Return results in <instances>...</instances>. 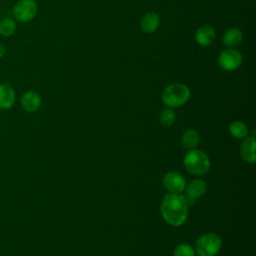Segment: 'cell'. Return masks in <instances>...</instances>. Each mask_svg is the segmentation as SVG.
Wrapping results in <instances>:
<instances>
[{
  "mask_svg": "<svg viewBox=\"0 0 256 256\" xmlns=\"http://www.w3.org/2000/svg\"><path fill=\"white\" fill-rule=\"evenodd\" d=\"M174 256H195V250L189 244L181 243L175 247Z\"/></svg>",
  "mask_w": 256,
  "mask_h": 256,
  "instance_id": "d6986e66",
  "label": "cell"
},
{
  "mask_svg": "<svg viewBox=\"0 0 256 256\" xmlns=\"http://www.w3.org/2000/svg\"><path fill=\"white\" fill-rule=\"evenodd\" d=\"M190 98V90L183 83H172L162 92V101L169 108L184 105Z\"/></svg>",
  "mask_w": 256,
  "mask_h": 256,
  "instance_id": "7a4b0ae2",
  "label": "cell"
},
{
  "mask_svg": "<svg viewBox=\"0 0 256 256\" xmlns=\"http://www.w3.org/2000/svg\"><path fill=\"white\" fill-rule=\"evenodd\" d=\"M16 101V93L8 83H0V109L8 110Z\"/></svg>",
  "mask_w": 256,
  "mask_h": 256,
  "instance_id": "30bf717a",
  "label": "cell"
},
{
  "mask_svg": "<svg viewBox=\"0 0 256 256\" xmlns=\"http://www.w3.org/2000/svg\"><path fill=\"white\" fill-rule=\"evenodd\" d=\"M207 190V184L205 181L201 179H194L188 184H186L184 192L185 199L187 200L189 205H193L196 203L197 199L202 197Z\"/></svg>",
  "mask_w": 256,
  "mask_h": 256,
  "instance_id": "52a82bcc",
  "label": "cell"
},
{
  "mask_svg": "<svg viewBox=\"0 0 256 256\" xmlns=\"http://www.w3.org/2000/svg\"><path fill=\"white\" fill-rule=\"evenodd\" d=\"M200 135L194 129H188L182 135V145L184 148L191 150L195 149V147L199 144Z\"/></svg>",
  "mask_w": 256,
  "mask_h": 256,
  "instance_id": "9a60e30c",
  "label": "cell"
},
{
  "mask_svg": "<svg viewBox=\"0 0 256 256\" xmlns=\"http://www.w3.org/2000/svg\"><path fill=\"white\" fill-rule=\"evenodd\" d=\"M38 12V4L35 0H18L13 8V18L21 23H28L33 20Z\"/></svg>",
  "mask_w": 256,
  "mask_h": 256,
  "instance_id": "5b68a950",
  "label": "cell"
},
{
  "mask_svg": "<svg viewBox=\"0 0 256 256\" xmlns=\"http://www.w3.org/2000/svg\"><path fill=\"white\" fill-rule=\"evenodd\" d=\"M255 138L254 137H245L240 145V155L242 159L248 163H254L256 161L255 154Z\"/></svg>",
  "mask_w": 256,
  "mask_h": 256,
  "instance_id": "4fadbf2b",
  "label": "cell"
},
{
  "mask_svg": "<svg viewBox=\"0 0 256 256\" xmlns=\"http://www.w3.org/2000/svg\"><path fill=\"white\" fill-rule=\"evenodd\" d=\"M184 166L186 170L194 175H204L210 169V159L201 150L191 149L184 156Z\"/></svg>",
  "mask_w": 256,
  "mask_h": 256,
  "instance_id": "3957f363",
  "label": "cell"
},
{
  "mask_svg": "<svg viewBox=\"0 0 256 256\" xmlns=\"http://www.w3.org/2000/svg\"><path fill=\"white\" fill-rule=\"evenodd\" d=\"M163 185L169 193L181 194L186 186V180L178 172H168L163 177Z\"/></svg>",
  "mask_w": 256,
  "mask_h": 256,
  "instance_id": "ba28073f",
  "label": "cell"
},
{
  "mask_svg": "<svg viewBox=\"0 0 256 256\" xmlns=\"http://www.w3.org/2000/svg\"><path fill=\"white\" fill-rule=\"evenodd\" d=\"M17 28L16 20L12 17H4L0 20V35L2 37L12 36Z\"/></svg>",
  "mask_w": 256,
  "mask_h": 256,
  "instance_id": "e0dca14e",
  "label": "cell"
},
{
  "mask_svg": "<svg viewBox=\"0 0 256 256\" xmlns=\"http://www.w3.org/2000/svg\"><path fill=\"white\" fill-rule=\"evenodd\" d=\"M160 210L163 219L169 225L178 227L187 220L189 204L184 195L168 193L162 199Z\"/></svg>",
  "mask_w": 256,
  "mask_h": 256,
  "instance_id": "6da1fadb",
  "label": "cell"
},
{
  "mask_svg": "<svg viewBox=\"0 0 256 256\" xmlns=\"http://www.w3.org/2000/svg\"><path fill=\"white\" fill-rule=\"evenodd\" d=\"M243 40V33L238 27H232L226 30L222 37V43L227 48H234L238 46Z\"/></svg>",
  "mask_w": 256,
  "mask_h": 256,
  "instance_id": "5bb4252c",
  "label": "cell"
},
{
  "mask_svg": "<svg viewBox=\"0 0 256 256\" xmlns=\"http://www.w3.org/2000/svg\"><path fill=\"white\" fill-rule=\"evenodd\" d=\"M229 133L236 139H244L248 136L249 129L242 121H234L229 125Z\"/></svg>",
  "mask_w": 256,
  "mask_h": 256,
  "instance_id": "2e32d148",
  "label": "cell"
},
{
  "mask_svg": "<svg viewBox=\"0 0 256 256\" xmlns=\"http://www.w3.org/2000/svg\"><path fill=\"white\" fill-rule=\"evenodd\" d=\"M5 54H6V48L2 43H0V59L3 58Z\"/></svg>",
  "mask_w": 256,
  "mask_h": 256,
  "instance_id": "ffe728a7",
  "label": "cell"
},
{
  "mask_svg": "<svg viewBox=\"0 0 256 256\" xmlns=\"http://www.w3.org/2000/svg\"><path fill=\"white\" fill-rule=\"evenodd\" d=\"M160 25V16L156 12H147L144 14L140 21V27L143 32L147 34L154 33Z\"/></svg>",
  "mask_w": 256,
  "mask_h": 256,
  "instance_id": "7c38bea8",
  "label": "cell"
},
{
  "mask_svg": "<svg viewBox=\"0 0 256 256\" xmlns=\"http://www.w3.org/2000/svg\"><path fill=\"white\" fill-rule=\"evenodd\" d=\"M20 103H21L22 108L26 112L32 113V112L37 111L40 108L42 100H41L40 95L37 92L28 90L22 94Z\"/></svg>",
  "mask_w": 256,
  "mask_h": 256,
  "instance_id": "9c48e42d",
  "label": "cell"
},
{
  "mask_svg": "<svg viewBox=\"0 0 256 256\" xmlns=\"http://www.w3.org/2000/svg\"><path fill=\"white\" fill-rule=\"evenodd\" d=\"M243 62V56L240 51L235 48H226L218 56V64L220 68L226 72L237 70Z\"/></svg>",
  "mask_w": 256,
  "mask_h": 256,
  "instance_id": "8992f818",
  "label": "cell"
},
{
  "mask_svg": "<svg viewBox=\"0 0 256 256\" xmlns=\"http://www.w3.org/2000/svg\"><path fill=\"white\" fill-rule=\"evenodd\" d=\"M222 246L220 237L214 233L202 234L195 243V253L199 256H215Z\"/></svg>",
  "mask_w": 256,
  "mask_h": 256,
  "instance_id": "277c9868",
  "label": "cell"
},
{
  "mask_svg": "<svg viewBox=\"0 0 256 256\" xmlns=\"http://www.w3.org/2000/svg\"><path fill=\"white\" fill-rule=\"evenodd\" d=\"M176 119V114L172 108H165L160 114V122L164 126H171Z\"/></svg>",
  "mask_w": 256,
  "mask_h": 256,
  "instance_id": "ac0fdd59",
  "label": "cell"
},
{
  "mask_svg": "<svg viewBox=\"0 0 256 256\" xmlns=\"http://www.w3.org/2000/svg\"><path fill=\"white\" fill-rule=\"evenodd\" d=\"M216 37L215 29L210 25H203L195 33V41L199 46H210Z\"/></svg>",
  "mask_w": 256,
  "mask_h": 256,
  "instance_id": "8fae6325",
  "label": "cell"
}]
</instances>
